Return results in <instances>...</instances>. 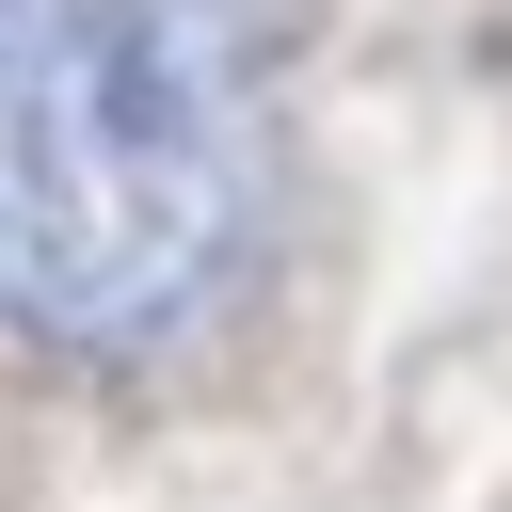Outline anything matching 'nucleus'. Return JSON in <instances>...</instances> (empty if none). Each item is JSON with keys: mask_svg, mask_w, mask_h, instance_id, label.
Listing matches in <instances>:
<instances>
[{"mask_svg": "<svg viewBox=\"0 0 512 512\" xmlns=\"http://www.w3.org/2000/svg\"><path fill=\"white\" fill-rule=\"evenodd\" d=\"M272 240L256 0H0V336L144 368Z\"/></svg>", "mask_w": 512, "mask_h": 512, "instance_id": "f257e3e1", "label": "nucleus"}]
</instances>
